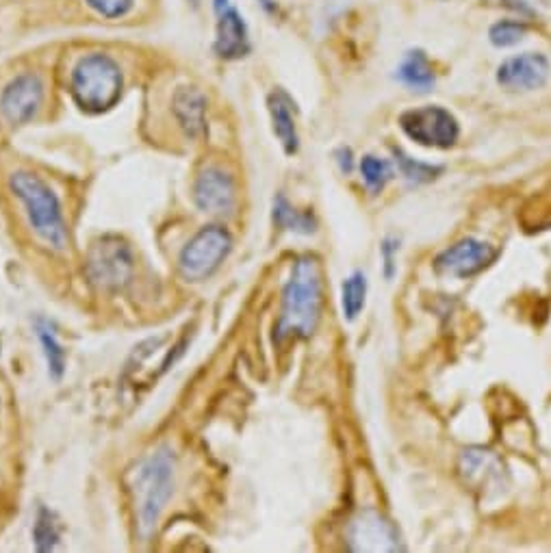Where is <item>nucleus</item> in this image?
I'll return each instance as SVG.
<instances>
[{"mask_svg":"<svg viewBox=\"0 0 551 553\" xmlns=\"http://www.w3.org/2000/svg\"><path fill=\"white\" fill-rule=\"evenodd\" d=\"M324 306L322 265L311 254L293 263L291 276L283 289V306L276 324V339H309L315 332Z\"/></svg>","mask_w":551,"mask_h":553,"instance_id":"1","label":"nucleus"},{"mask_svg":"<svg viewBox=\"0 0 551 553\" xmlns=\"http://www.w3.org/2000/svg\"><path fill=\"white\" fill-rule=\"evenodd\" d=\"M176 460L168 447H159L148 454L128 473V493L133 499L137 530L142 536H150L161 519L174 493Z\"/></svg>","mask_w":551,"mask_h":553,"instance_id":"2","label":"nucleus"},{"mask_svg":"<svg viewBox=\"0 0 551 553\" xmlns=\"http://www.w3.org/2000/svg\"><path fill=\"white\" fill-rule=\"evenodd\" d=\"M122 70L109 55L92 53L76 63L70 74V92L85 113H105L118 105L122 96Z\"/></svg>","mask_w":551,"mask_h":553,"instance_id":"3","label":"nucleus"},{"mask_svg":"<svg viewBox=\"0 0 551 553\" xmlns=\"http://www.w3.org/2000/svg\"><path fill=\"white\" fill-rule=\"evenodd\" d=\"M9 189L22 202L24 211H27L29 224L42 241H46L50 248L63 250L68 241L66 220H63V211L55 191L50 189L40 176L31 172H16L9 178Z\"/></svg>","mask_w":551,"mask_h":553,"instance_id":"4","label":"nucleus"},{"mask_svg":"<svg viewBox=\"0 0 551 553\" xmlns=\"http://www.w3.org/2000/svg\"><path fill=\"white\" fill-rule=\"evenodd\" d=\"M233 250V237L224 226H207L194 235L178 256V267L185 280L200 282L213 276Z\"/></svg>","mask_w":551,"mask_h":553,"instance_id":"5","label":"nucleus"},{"mask_svg":"<svg viewBox=\"0 0 551 553\" xmlns=\"http://www.w3.org/2000/svg\"><path fill=\"white\" fill-rule=\"evenodd\" d=\"M400 128L408 139L426 148H452L460 137V124L454 113L439 105L404 111L400 115Z\"/></svg>","mask_w":551,"mask_h":553,"instance_id":"6","label":"nucleus"},{"mask_svg":"<svg viewBox=\"0 0 551 553\" xmlns=\"http://www.w3.org/2000/svg\"><path fill=\"white\" fill-rule=\"evenodd\" d=\"M87 274L94 285L107 291H118L133 276V254L120 237L98 239L87 256Z\"/></svg>","mask_w":551,"mask_h":553,"instance_id":"7","label":"nucleus"},{"mask_svg":"<svg viewBox=\"0 0 551 553\" xmlns=\"http://www.w3.org/2000/svg\"><path fill=\"white\" fill-rule=\"evenodd\" d=\"M348 545L352 551L395 553L402 551V538L391 519L378 510L367 508L356 514L348 527Z\"/></svg>","mask_w":551,"mask_h":553,"instance_id":"8","label":"nucleus"},{"mask_svg":"<svg viewBox=\"0 0 551 553\" xmlns=\"http://www.w3.org/2000/svg\"><path fill=\"white\" fill-rule=\"evenodd\" d=\"M497 259V250L491 246V243L465 237L456 241L454 246L443 250L437 261H434V267L437 272L450 278H471L480 272H484L493 261Z\"/></svg>","mask_w":551,"mask_h":553,"instance_id":"9","label":"nucleus"},{"mask_svg":"<svg viewBox=\"0 0 551 553\" xmlns=\"http://www.w3.org/2000/svg\"><path fill=\"white\" fill-rule=\"evenodd\" d=\"M44 102V83L37 74L24 72L11 79L0 94V113L3 118L14 124L31 122Z\"/></svg>","mask_w":551,"mask_h":553,"instance_id":"10","label":"nucleus"},{"mask_svg":"<svg viewBox=\"0 0 551 553\" xmlns=\"http://www.w3.org/2000/svg\"><path fill=\"white\" fill-rule=\"evenodd\" d=\"M549 79V61L541 53H523L506 59L497 68V83L508 92H532Z\"/></svg>","mask_w":551,"mask_h":553,"instance_id":"11","label":"nucleus"},{"mask_svg":"<svg viewBox=\"0 0 551 553\" xmlns=\"http://www.w3.org/2000/svg\"><path fill=\"white\" fill-rule=\"evenodd\" d=\"M235 180L220 167L202 170L194 183V202L204 213H228L235 204Z\"/></svg>","mask_w":551,"mask_h":553,"instance_id":"12","label":"nucleus"},{"mask_svg":"<svg viewBox=\"0 0 551 553\" xmlns=\"http://www.w3.org/2000/svg\"><path fill=\"white\" fill-rule=\"evenodd\" d=\"M250 33L241 11L230 5L222 14H217L213 53L224 61H237L250 53Z\"/></svg>","mask_w":551,"mask_h":553,"instance_id":"13","label":"nucleus"},{"mask_svg":"<svg viewBox=\"0 0 551 553\" xmlns=\"http://www.w3.org/2000/svg\"><path fill=\"white\" fill-rule=\"evenodd\" d=\"M460 475L476 491H497L504 486V465L493 452L482 447H471L460 456Z\"/></svg>","mask_w":551,"mask_h":553,"instance_id":"14","label":"nucleus"},{"mask_svg":"<svg viewBox=\"0 0 551 553\" xmlns=\"http://www.w3.org/2000/svg\"><path fill=\"white\" fill-rule=\"evenodd\" d=\"M269 118H272L274 135L287 154H296L300 150V135L296 126V102L285 89H274L267 98Z\"/></svg>","mask_w":551,"mask_h":553,"instance_id":"15","label":"nucleus"},{"mask_svg":"<svg viewBox=\"0 0 551 553\" xmlns=\"http://www.w3.org/2000/svg\"><path fill=\"white\" fill-rule=\"evenodd\" d=\"M172 111L187 137L198 139L207 131V98L196 87L176 89Z\"/></svg>","mask_w":551,"mask_h":553,"instance_id":"16","label":"nucleus"},{"mask_svg":"<svg viewBox=\"0 0 551 553\" xmlns=\"http://www.w3.org/2000/svg\"><path fill=\"white\" fill-rule=\"evenodd\" d=\"M395 76L397 81L413 89V92H430L434 83H437L432 63L424 50H408Z\"/></svg>","mask_w":551,"mask_h":553,"instance_id":"17","label":"nucleus"},{"mask_svg":"<svg viewBox=\"0 0 551 553\" xmlns=\"http://www.w3.org/2000/svg\"><path fill=\"white\" fill-rule=\"evenodd\" d=\"M35 334H37V341H40V345H42L48 376L53 380H61L63 374H66V350H63V345L59 343L53 326H50V321H46L42 317L37 319Z\"/></svg>","mask_w":551,"mask_h":553,"instance_id":"18","label":"nucleus"},{"mask_svg":"<svg viewBox=\"0 0 551 553\" xmlns=\"http://www.w3.org/2000/svg\"><path fill=\"white\" fill-rule=\"evenodd\" d=\"M274 224L283 230H291L298 235H311L315 233V220L311 213H302L296 207H291V202L285 196H276L274 200Z\"/></svg>","mask_w":551,"mask_h":553,"instance_id":"19","label":"nucleus"},{"mask_svg":"<svg viewBox=\"0 0 551 553\" xmlns=\"http://www.w3.org/2000/svg\"><path fill=\"white\" fill-rule=\"evenodd\" d=\"M61 540V525L57 514L53 510H48L46 506H40L35 514V523H33V543L35 549L40 553L55 551Z\"/></svg>","mask_w":551,"mask_h":553,"instance_id":"20","label":"nucleus"},{"mask_svg":"<svg viewBox=\"0 0 551 553\" xmlns=\"http://www.w3.org/2000/svg\"><path fill=\"white\" fill-rule=\"evenodd\" d=\"M365 300H367V278L363 272H354L352 276L343 280V287H341L343 317L348 321H354L363 313Z\"/></svg>","mask_w":551,"mask_h":553,"instance_id":"21","label":"nucleus"},{"mask_svg":"<svg viewBox=\"0 0 551 553\" xmlns=\"http://www.w3.org/2000/svg\"><path fill=\"white\" fill-rule=\"evenodd\" d=\"M393 154H395V163L397 167H400L402 176L408 180V183H428V180L437 178L443 167L441 165H428V163H419L415 159H410L408 154H404L400 148H393Z\"/></svg>","mask_w":551,"mask_h":553,"instance_id":"22","label":"nucleus"},{"mask_svg":"<svg viewBox=\"0 0 551 553\" xmlns=\"http://www.w3.org/2000/svg\"><path fill=\"white\" fill-rule=\"evenodd\" d=\"M528 35V24L523 20H499L489 31V40L495 48L517 46Z\"/></svg>","mask_w":551,"mask_h":553,"instance_id":"23","label":"nucleus"},{"mask_svg":"<svg viewBox=\"0 0 551 553\" xmlns=\"http://www.w3.org/2000/svg\"><path fill=\"white\" fill-rule=\"evenodd\" d=\"M361 174H363L365 185L374 191V194H380L384 185H387L393 178L391 165L384 159L374 157V154H367V157L361 159Z\"/></svg>","mask_w":551,"mask_h":553,"instance_id":"24","label":"nucleus"},{"mask_svg":"<svg viewBox=\"0 0 551 553\" xmlns=\"http://www.w3.org/2000/svg\"><path fill=\"white\" fill-rule=\"evenodd\" d=\"M87 7L96 11L98 16L109 18V20H118L126 16L133 7V0H85Z\"/></svg>","mask_w":551,"mask_h":553,"instance_id":"25","label":"nucleus"},{"mask_svg":"<svg viewBox=\"0 0 551 553\" xmlns=\"http://www.w3.org/2000/svg\"><path fill=\"white\" fill-rule=\"evenodd\" d=\"M397 243L395 241H384L382 246V254H384V261H387V276L393 274V252H397Z\"/></svg>","mask_w":551,"mask_h":553,"instance_id":"26","label":"nucleus"},{"mask_svg":"<svg viewBox=\"0 0 551 553\" xmlns=\"http://www.w3.org/2000/svg\"><path fill=\"white\" fill-rule=\"evenodd\" d=\"M339 163H341V170L348 174L352 170V150L350 148H341L339 150Z\"/></svg>","mask_w":551,"mask_h":553,"instance_id":"27","label":"nucleus"},{"mask_svg":"<svg viewBox=\"0 0 551 553\" xmlns=\"http://www.w3.org/2000/svg\"><path fill=\"white\" fill-rule=\"evenodd\" d=\"M510 9H515V11H521V14L525 16H532V9L523 3V0H508L506 3Z\"/></svg>","mask_w":551,"mask_h":553,"instance_id":"28","label":"nucleus"},{"mask_svg":"<svg viewBox=\"0 0 551 553\" xmlns=\"http://www.w3.org/2000/svg\"><path fill=\"white\" fill-rule=\"evenodd\" d=\"M213 3V9H215V14H222L224 9L230 7V0H211Z\"/></svg>","mask_w":551,"mask_h":553,"instance_id":"29","label":"nucleus"},{"mask_svg":"<svg viewBox=\"0 0 551 553\" xmlns=\"http://www.w3.org/2000/svg\"><path fill=\"white\" fill-rule=\"evenodd\" d=\"M261 7L267 11V14H274V11L278 9V5L274 3V0H259Z\"/></svg>","mask_w":551,"mask_h":553,"instance_id":"30","label":"nucleus"},{"mask_svg":"<svg viewBox=\"0 0 551 553\" xmlns=\"http://www.w3.org/2000/svg\"><path fill=\"white\" fill-rule=\"evenodd\" d=\"M187 3H189L191 7H194V9H198V7H200V0H187Z\"/></svg>","mask_w":551,"mask_h":553,"instance_id":"31","label":"nucleus"},{"mask_svg":"<svg viewBox=\"0 0 551 553\" xmlns=\"http://www.w3.org/2000/svg\"><path fill=\"white\" fill-rule=\"evenodd\" d=\"M0 350H3V341H0Z\"/></svg>","mask_w":551,"mask_h":553,"instance_id":"32","label":"nucleus"}]
</instances>
